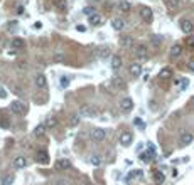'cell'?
I'll return each mask as SVG.
<instances>
[{
	"mask_svg": "<svg viewBox=\"0 0 194 185\" xmlns=\"http://www.w3.org/2000/svg\"><path fill=\"white\" fill-rule=\"evenodd\" d=\"M14 180H15V178H14V175L9 173V175H5V177L2 178V185H12V184H14Z\"/></svg>",
	"mask_w": 194,
	"mask_h": 185,
	"instance_id": "26",
	"label": "cell"
},
{
	"mask_svg": "<svg viewBox=\"0 0 194 185\" xmlns=\"http://www.w3.org/2000/svg\"><path fill=\"white\" fill-rule=\"evenodd\" d=\"M34 29H36V31H41V29H42V22H36V24H34Z\"/></svg>",
	"mask_w": 194,
	"mask_h": 185,
	"instance_id": "41",
	"label": "cell"
},
{
	"mask_svg": "<svg viewBox=\"0 0 194 185\" xmlns=\"http://www.w3.org/2000/svg\"><path fill=\"white\" fill-rule=\"evenodd\" d=\"M54 167H56V170H59V172H63V170H68L69 167H71V162H69V160H66V158L58 160Z\"/></svg>",
	"mask_w": 194,
	"mask_h": 185,
	"instance_id": "11",
	"label": "cell"
},
{
	"mask_svg": "<svg viewBox=\"0 0 194 185\" xmlns=\"http://www.w3.org/2000/svg\"><path fill=\"white\" fill-rule=\"evenodd\" d=\"M111 27L115 29V31H123V27H125V22H123V19H118V17H115V19H111Z\"/></svg>",
	"mask_w": 194,
	"mask_h": 185,
	"instance_id": "14",
	"label": "cell"
},
{
	"mask_svg": "<svg viewBox=\"0 0 194 185\" xmlns=\"http://www.w3.org/2000/svg\"><path fill=\"white\" fill-rule=\"evenodd\" d=\"M132 9V4L128 0H120V4H118V10L120 12H130Z\"/></svg>",
	"mask_w": 194,
	"mask_h": 185,
	"instance_id": "19",
	"label": "cell"
},
{
	"mask_svg": "<svg viewBox=\"0 0 194 185\" xmlns=\"http://www.w3.org/2000/svg\"><path fill=\"white\" fill-rule=\"evenodd\" d=\"M17 14H19V15H20V14H24V7H19V9H17Z\"/></svg>",
	"mask_w": 194,
	"mask_h": 185,
	"instance_id": "45",
	"label": "cell"
},
{
	"mask_svg": "<svg viewBox=\"0 0 194 185\" xmlns=\"http://www.w3.org/2000/svg\"><path fill=\"white\" fill-rule=\"evenodd\" d=\"M140 17H142L145 22H152V19H154L152 9H149V7H143V9H140Z\"/></svg>",
	"mask_w": 194,
	"mask_h": 185,
	"instance_id": "9",
	"label": "cell"
},
{
	"mask_svg": "<svg viewBox=\"0 0 194 185\" xmlns=\"http://www.w3.org/2000/svg\"><path fill=\"white\" fill-rule=\"evenodd\" d=\"M83 14L89 17V15H93V14H96V10H94L93 7H84V9H83Z\"/></svg>",
	"mask_w": 194,
	"mask_h": 185,
	"instance_id": "30",
	"label": "cell"
},
{
	"mask_svg": "<svg viewBox=\"0 0 194 185\" xmlns=\"http://www.w3.org/2000/svg\"><path fill=\"white\" fill-rule=\"evenodd\" d=\"M10 111L15 114H24L26 113V104L22 101H12L10 103Z\"/></svg>",
	"mask_w": 194,
	"mask_h": 185,
	"instance_id": "1",
	"label": "cell"
},
{
	"mask_svg": "<svg viewBox=\"0 0 194 185\" xmlns=\"http://www.w3.org/2000/svg\"><path fill=\"white\" fill-rule=\"evenodd\" d=\"M181 54H182V46L181 44H174L171 47V57H179Z\"/></svg>",
	"mask_w": 194,
	"mask_h": 185,
	"instance_id": "18",
	"label": "cell"
},
{
	"mask_svg": "<svg viewBox=\"0 0 194 185\" xmlns=\"http://www.w3.org/2000/svg\"><path fill=\"white\" fill-rule=\"evenodd\" d=\"M12 163H14L15 168H24V167H27V158L26 157H15Z\"/></svg>",
	"mask_w": 194,
	"mask_h": 185,
	"instance_id": "15",
	"label": "cell"
},
{
	"mask_svg": "<svg viewBox=\"0 0 194 185\" xmlns=\"http://www.w3.org/2000/svg\"><path fill=\"white\" fill-rule=\"evenodd\" d=\"M165 4H167V7L171 9V10H174V9H177L179 7L181 0H165Z\"/></svg>",
	"mask_w": 194,
	"mask_h": 185,
	"instance_id": "27",
	"label": "cell"
},
{
	"mask_svg": "<svg viewBox=\"0 0 194 185\" xmlns=\"http://www.w3.org/2000/svg\"><path fill=\"white\" fill-rule=\"evenodd\" d=\"M160 42H162V39H160V37H157V36H154V37H152V44H154L155 47L160 46Z\"/></svg>",
	"mask_w": 194,
	"mask_h": 185,
	"instance_id": "36",
	"label": "cell"
},
{
	"mask_svg": "<svg viewBox=\"0 0 194 185\" xmlns=\"http://www.w3.org/2000/svg\"><path fill=\"white\" fill-rule=\"evenodd\" d=\"M186 44H187V47H191V49H194V36L187 37V39H186Z\"/></svg>",
	"mask_w": 194,
	"mask_h": 185,
	"instance_id": "34",
	"label": "cell"
},
{
	"mask_svg": "<svg viewBox=\"0 0 194 185\" xmlns=\"http://www.w3.org/2000/svg\"><path fill=\"white\" fill-rule=\"evenodd\" d=\"M34 82H36V86L39 87V89H46L47 87V79L44 74H37L36 77H34Z\"/></svg>",
	"mask_w": 194,
	"mask_h": 185,
	"instance_id": "8",
	"label": "cell"
},
{
	"mask_svg": "<svg viewBox=\"0 0 194 185\" xmlns=\"http://www.w3.org/2000/svg\"><path fill=\"white\" fill-rule=\"evenodd\" d=\"M7 54H9V56H15V54H17V49H14V47H12V49H9V52H7Z\"/></svg>",
	"mask_w": 194,
	"mask_h": 185,
	"instance_id": "43",
	"label": "cell"
},
{
	"mask_svg": "<svg viewBox=\"0 0 194 185\" xmlns=\"http://www.w3.org/2000/svg\"><path fill=\"white\" fill-rule=\"evenodd\" d=\"M155 180H157L159 184H160V182H164V173H160V172H157V175H155Z\"/></svg>",
	"mask_w": 194,
	"mask_h": 185,
	"instance_id": "37",
	"label": "cell"
},
{
	"mask_svg": "<svg viewBox=\"0 0 194 185\" xmlns=\"http://www.w3.org/2000/svg\"><path fill=\"white\" fill-rule=\"evenodd\" d=\"M0 98H2V99H5V98H7V92H5V89H2V87H0Z\"/></svg>",
	"mask_w": 194,
	"mask_h": 185,
	"instance_id": "42",
	"label": "cell"
},
{
	"mask_svg": "<svg viewBox=\"0 0 194 185\" xmlns=\"http://www.w3.org/2000/svg\"><path fill=\"white\" fill-rule=\"evenodd\" d=\"M76 31H78V32H84V31H86V27H84V25H78V27H76Z\"/></svg>",
	"mask_w": 194,
	"mask_h": 185,
	"instance_id": "44",
	"label": "cell"
},
{
	"mask_svg": "<svg viewBox=\"0 0 194 185\" xmlns=\"http://www.w3.org/2000/svg\"><path fill=\"white\" fill-rule=\"evenodd\" d=\"M89 2H94V4H96V2H101V0H89Z\"/></svg>",
	"mask_w": 194,
	"mask_h": 185,
	"instance_id": "46",
	"label": "cell"
},
{
	"mask_svg": "<svg viewBox=\"0 0 194 185\" xmlns=\"http://www.w3.org/2000/svg\"><path fill=\"white\" fill-rule=\"evenodd\" d=\"M89 163L93 165V167H100L101 165V157H98V155H91V157H89Z\"/></svg>",
	"mask_w": 194,
	"mask_h": 185,
	"instance_id": "25",
	"label": "cell"
},
{
	"mask_svg": "<svg viewBox=\"0 0 194 185\" xmlns=\"http://www.w3.org/2000/svg\"><path fill=\"white\" fill-rule=\"evenodd\" d=\"M56 7H58L59 10H66L68 2H66V0H56Z\"/></svg>",
	"mask_w": 194,
	"mask_h": 185,
	"instance_id": "28",
	"label": "cell"
},
{
	"mask_svg": "<svg viewBox=\"0 0 194 185\" xmlns=\"http://www.w3.org/2000/svg\"><path fill=\"white\" fill-rule=\"evenodd\" d=\"M46 123H41V125H37L36 128H34V135H36V136H42V135L46 133Z\"/></svg>",
	"mask_w": 194,
	"mask_h": 185,
	"instance_id": "21",
	"label": "cell"
},
{
	"mask_svg": "<svg viewBox=\"0 0 194 185\" xmlns=\"http://www.w3.org/2000/svg\"><path fill=\"white\" fill-rule=\"evenodd\" d=\"M128 72H130L133 77H138L142 74V66L138 64V62H133V64L130 66V69H128Z\"/></svg>",
	"mask_w": 194,
	"mask_h": 185,
	"instance_id": "13",
	"label": "cell"
},
{
	"mask_svg": "<svg viewBox=\"0 0 194 185\" xmlns=\"http://www.w3.org/2000/svg\"><path fill=\"white\" fill-rule=\"evenodd\" d=\"M111 84L116 87V89H120V91H125L127 89V82L122 79V77H113L111 79Z\"/></svg>",
	"mask_w": 194,
	"mask_h": 185,
	"instance_id": "12",
	"label": "cell"
},
{
	"mask_svg": "<svg viewBox=\"0 0 194 185\" xmlns=\"http://www.w3.org/2000/svg\"><path fill=\"white\" fill-rule=\"evenodd\" d=\"M187 67H189V71H193V72H194V59L187 62Z\"/></svg>",
	"mask_w": 194,
	"mask_h": 185,
	"instance_id": "40",
	"label": "cell"
},
{
	"mask_svg": "<svg viewBox=\"0 0 194 185\" xmlns=\"http://www.w3.org/2000/svg\"><path fill=\"white\" fill-rule=\"evenodd\" d=\"M120 108L123 113H130L132 109H133V101H132V98H123L120 101Z\"/></svg>",
	"mask_w": 194,
	"mask_h": 185,
	"instance_id": "4",
	"label": "cell"
},
{
	"mask_svg": "<svg viewBox=\"0 0 194 185\" xmlns=\"http://www.w3.org/2000/svg\"><path fill=\"white\" fill-rule=\"evenodd\" d=\"M88 22H89V25L98 27V25L101 24V17L98 15V14H93V15H89V17H88Z\"/></svg>",
	"mask_w": 194,
	"mask_h": 185,
	"instance_id": "17",
	"label": "cell"
},
{
	"mask_svg": "<svg viewBox=\"0 0 194 185\" xmlns=\"http://www.w3.org/2000/svg\"><path fill=\"white\" fill-rule=\"evenodd\" d=\"M91 138L94 140V141H103V140L106 138V133H105V130H101V128H96L91 131Z\"/></svg>",
	"mask_w": 194,
	"mask_h": 185,
	"instance_id": "7",
	"label": "cell"
},
{
	"mask_svg": "<svg viewBox=\"0 0 194 185\" xmlns=\"http://www.w3.org/2000/svg\"><path fill=\"white\" fill-rule=\"evenodd\" d=\"M79 118H81V116H79V114H73V116H71V121H69V125H71V126H76V125L79 123Z\"/></svg>",
	"mask_w": 194,
	"mask_h": 185,
	"instance_id": "29",
	"label": "cell"
},
{
	"mask_svg": "<svg viewBox=\"0 0 194 185\" xmlns=\"http://www.w3.org/2000/svg\"><path fill=\"white\" fill-rule=\"evenodd\" d=\"M53 61H56V62L64 61V54H63V52H56V54L53 56Z\"/></svg>",
	"mask_w": 194,
	"mask_h": 185,
	"instance_id": "32",
	"label": "cell"
},
{
	"mask_svg": "<svg viewBox=\"0 0 194 185\" xmlns=\"http://www.w3.org/2000/svg\"><path fill=\"white\" fill-rule=\"evenodd\" d=\"M59 84H61V87H68L69 86V79L68 77H61V79H59Z\"/></svg>",
	"mask_w": 194,
	"mask_h": 185,
	"instance_id": "33",
	"label": "cell"
},
{
	"mask_svg": "<svg viewBox=\"0 0 194 185\" xmlns=\"http://www.w3.org/2000/svg\"><path fill=\"white\" fill-rule=\"evenodd\" d=\"M79 116H83V118H91L94 114L93 108L91 106H88V104H83V106H79V111H78Z\"/></svg>",
	"mask_w": 194,
	"mask_h": 185,
	"instance_id": "5",
	"label": "cell"
},
{
	"mask_svg": "<svg viewBox=\"0 0 194 185\" xmlns=\"http://www.w3.org/2000/svg\"><path fill=\"white\" fill-rule=\"evenodd\" d=\"M132 140H133V135H132L130 131H123V133L118 136V141H120L122 146H128V145L132 143Z\"/></svg>",
	"mask_w": 194,
	"mask_h": 185,
	"instance_id": "3",
	"label": "cell"
},
{
	"mask_svg": "<svg viewBox=\"0 0 194 185\" xmlns=\"http://www.w3.org/2000/svg\"><path fill=\"white\" fill-rule=\"evenodd\" d=\"M159 77H160V79H171V77H172V71H171L169 67H164L162 71L159 72Z\"/></svg>",
	"mask_w": 194,
	"mask_h": 185,
	"instance_id": "23",
	"label": "cell"
},
{
	"mask_svg": "<svg viewBox=\"0 0 194 185\" xmlns=\"http://www.w3.org/2000/svg\"><path fill=\"white\" fill-rule=\"evenodd\" d=\"M120 44H122L123 47H132V46H133V39H132V37H128V36H125V37H122Z\"/></svg>",
	"mask_w": 194,
	"mask_h": 185,
	"instance_id": "24",
	"label": "cell"
},
{
	"mask_svg": "<svg viewBox=\"0 0 194 185\" xmlns=\"http://www.w3.org/2000/svg\"><path fill=\"white\" fill-rule=\"evenodd\" d=\"M122 67V57L120 56H113L111 57V69L113 71H118Z\"/></svg>",
	"mask_w": 194,
	"mask_h": 185,
	"instance_id": "20",
	"label": "cell"
},
{
	"mask_svg": "<svg viewBox=\"0 0 194 185\" xmlns=\"http://www.w3.org/2000/svg\"><path fill=\"white\" fill-rule=\"evenodd\" d=\"M56 125H58V121H56L54 118H47L46 119V126H47V128H54Z\"/></svg>",
	"mask_w": 194,
	"mask_h": 185,
	"instance_id": "31",
	"label": "cell"
},
{
	"mask_svg": "<svg viewBox=\"0 0 194 185\" xmlns=\"http://www.w3.org/2000/svg\"><path fill=\"white\" fill-rule=\"evenodd\" d=\"M187 86H189V81L187 79H182V81H181V89H186Z\"/></svg>",
	"mask_w": 194,
	"mask_h": 185,
	"instance_id": "38",
	"label": "cell"
},
{
	"mask_svg": "<svg viewBox=\"0 0 194 185\" xmlns=\"http://www.w3.org/2000/svg\"><path fill=\"white\" fill-rule=\"evenodd\" d=\"M135 125L138 126V128H143V126H145V125L142 123V119H140V118H135Z\"/></svg>",
	"mask_w": 194,
	"mask_h": 185,
	"instance_id": "39",
	"label": "cell"
},
{
	"mask_svg": "<svg viewBox=\"0 0 194 185\" xmlns=\"http://www.w3.org/2000/svg\"><path fill=\"white\" fill-rule=\"evenodd\" d=\"M100 56L103 57V59H105V57H108V56H110V49H108V47H105V49H101Z\"/></svg>",
	"mask_w": 194,
	"mask_h": 185,
	"instance_id": "35",
	"label": "cell"
},
{
	"mask_svg": "<svg viewBox=\"0 0 194 185\" xmlns=\"http://www.w3.org/2000/svg\"><path fill=\"white\" fill-rule=\"evenodd\" d=\"M135 54H137V57L145 59V57H147V47L143 46V44H138V46L135 47Z\"/></svg>",
	"mask_w": 194,
	"mask_h": 185,
	"instance_id": "16",
	"label": "cell"
},
{
	"mask_svg": "<svg viewBox=\"0 0 194 185\" xmlns=\"http://www.w3.org/2000/svg\"><path fill=\"white\" fill-rule=\"evenodd\" d=\"M194 140V135L189 133V131H184L182 135H181V138H179V143H181V146H189V145L193 143Z\"/></svg>",
	"mask_w": 194,
	"mask_h": 185,
	"instance_id": "2",
	"label": "cell"
},
{
	"mask_svg": "<svg viewBox=\"0 0 194 185\" xmlns=\"http://www.w3.org/2000/svg\"><path fill=\"white\" fill-rule=\"evenodd\" d=\"M24 46H26V41H24V39H19V37L12 39V47H14V49H22Z\"/></svg>",
	"mask_w": 194,
	"mask_h": 185,
	"instance_id": "22",
	"label": "cell"
},
{
	"mask_svg": "<svg viewBox=\"0 0 194 185\" xmlns=\"http://www.w3.org/2000/svg\"><path fill=\"white\" fill-rule=\"evenodd\" d=\"M36 160H37V162H39L41 165H47V163H49V155H47L46 150H37Z\"/></svg>",
	"mask_w": 194,
	"mask_h": 185,
	"instance_id": "6",
	"label": "cell"
},
{
	"mask_svg": "<svg viewBox=\"0 0 194 185\" xmlns=\"http://www.w3.org/2000/svg\"><path fill=\"white\" fill-rule=\"evenodd\" d=\"M181 31L184 34H191V32H194V24L191 20H182L181 22Z\"/></svg>",
	"mask_w": 194,
	"mask_h": 185,
	"instance_id": "10",
	"label": "cell"
}]
</instances>
